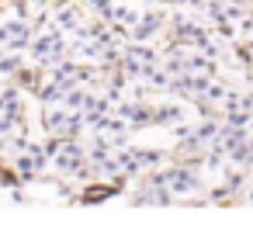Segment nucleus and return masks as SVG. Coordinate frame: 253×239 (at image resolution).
<instances>
[{"mask_svg":"<svg viewBox=\"0 0 253 239\" xmlns=\"http://www.w3.org/2000/svg\"><path fill=\"white\" fill-rule=\"evenodd\" d=\"M21 70H25V56H21V52L0 49V77H4V80H14Z\"/></svg>","mask_w":253,"mask_h":239,"instance_id":"f257e3e1","label":"nucleus"}]
</instances>
